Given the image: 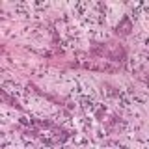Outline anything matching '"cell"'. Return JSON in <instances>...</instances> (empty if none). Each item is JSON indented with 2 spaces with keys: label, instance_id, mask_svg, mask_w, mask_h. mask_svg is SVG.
<instances>
[{
  "label": "cell",
  "instance_id": "obj_2",
  "mask_svg": "<svg viewBox=\"0 0 149 149\" xmlns=\"http://www.w3.org/2000/svg\"><path fill=\"white\" fill-rule=\"evenodd\" d=\"M130 32H132V22H130V17H123V19H121V22L116 26V34L129 36Z\"/></svg>",
  "mask_w": 149,
  "mask_h": 149
},
{
  "label": "cell",
  "instance_id": "obj_1",
  "mask_svg": "<svg viewBox=\"0 0 149 149\" xmlns=\"http://www.w3.org/2000/svg\"><path fill=\"white\" fill-rule=\"evenodd\" d=\"M106 58L110 62H125L127 60V54H125V49L121 45H112L110 50L106 52Z\"/></svg>",
  "mask_w": 149,
  "mask_h": 149
},
{
  "label": "cell",
  "instance_id": "obj_6",
  "mask_svg": "<svg viewBox=\"0 0 149 149\" xmlns=\"http://www.w3.org/2000/svg\"><path fill=\"white\" fill-rule=\"evenodd\" d=\"M138 13H140V6L132 9V15H134V19H136V17H138Z\"/></svg>",
  "mask_w": 149,
  "mask_h": 149
},
{
  "label": "cell",
  "instance_id": "obj_5",
  "mask_svg": "<svg viewBox=\"0 0 149 149\" xmlns=\"http://www.w3.org/2000/svg\"><path fill=\"white\" fill-rule=\"evenodd\" d=\"M24 134H26V136H34V138H36V136H39L36 129H26V130H24Z\"/></svg>",
  "mask_w": 149,
  "mask_h": 149
},
{
  "label": "cell",
  "instance_id": "obj_4",
  "mask_svg": "<svg viewBox=\"0 0 149 149\" xmlns=\"http://www.w3.org/2000/svg\"><path fill=\"white\" fill-rule=\"evenodd\" d=\"M80 106L82 108H86V110H95V102H93L90 97H80Z\"/></svg>",
  "mask_w": 149,
  "mask_h": 149
},
{
  "label": "cell",
  "instance_id": "obj_3",
  "mask_svg": "<svg viewBox=\"0 0 149 149\" xmlns=\"http://www.w3.org/2000/svg\"><path fill=\"white\" fill-rule=\"evenodd\" d=\"M52 140H54V143H63V142H67L69 140V136L71 134L67 132V130H63V129H58V127H54L52 129Z\"/></svg>",
  "mask_w": 149,
  "mask_h": 149
}]
</instances>
